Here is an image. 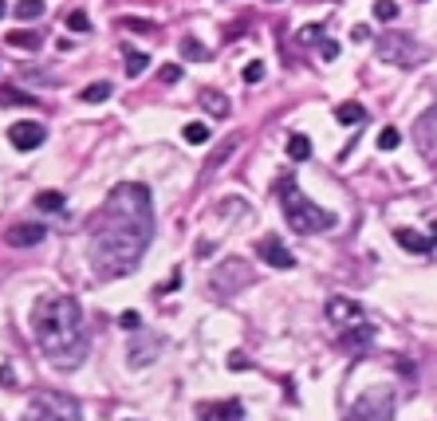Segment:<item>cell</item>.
I'll list each match as a JSON object with an SVG mask.
<instances>
[{
	"label": "cell",
	"instance_id": "13",
	"mask_svg": "<svg viewBox=\"0 0 437 421\" xmlns=\"http://www.w3.org/2000/svg\"><path fill=\"white\" fill-rule=\"evenodd\" d=\"M201 107H205L213 119H225V114H229V98L221 95V91H201Z\"/></svg>",
	"mask_w": 437,
	"mask_h": 421
},
{
	"label": "cell",
	"instance_id": "5",
	"mask_svg": "<svg viewBox=\"0 0 437 421\" xmlns=\"http://www.w3.org/2000/svg\"><path fill=\"white\" fill-rule=\"evenodd\" d=\"M327 319L335 323V331H359V327H370V319H366L363 303L347 300V295H335V300H327Z\"/></svg>",
	"mask_w": 437,
	"mask_h": 421
},
{
	"label": "cell",
	"instance_id": "6",
	"mask_svg": "<svg viewBox=\"0 0 437 421\" xmlns=\"http://www.w3.org/2000/svg\"><path fill=\"white\" fill-rule=\"evenodd\" d=\"M256 256H260L268 268H280V272L295 268V256L288 252V244L280 241V237H260V244H256Z\"/></svg>",
	"mask_w": 437,
	"mask_h": 421
},
{
	"label": "cell",
	"instance_id": "12",
	"mask_svg": "<svg viewBox=\"0 0 437 421\" xmlns=\"http://www.w3.org/2000/svg\"><path fill=\"white\" fill-rule=\"evenodd\" d=\"M335 122H343V126H359V122H366L363 103H339V107H335Z\"/></svg>",
	"mask_w": 437,
	"mask_h": 421
},
{
	"label": "cell",
	"instance_id": "36",
	"mask_svg": "<svg viewBox=\"0 0 437 421\" xmlns=\"http://www.w3.org/2000/svg\"><path fill=\"white\" fill-rule=\"evenodd\" d=\"M268 4H280V0H268Z\"/></svg>",
	"mask_w": 437,
	"mask_h": 421
},
{
	"label": "cell",
	"instance_id": "22",
	"mask_svg": "<svg viewBox=\"0 0 437 421\" xmlns=\"http://www.w3.org/2000/svg\"><path fill=\"white\" fill-rule=\"evenodd\" d=\"M182 55H185V60H197V63H201V60H209V51L201 48V44H197L194 36H185V40H182Z\"/></svg>",
	"mask_w": 437,
	"mask_h": 421
},
{
	"label": "cell",
	"instance_id": "10",
	"mask_svg": "<svg viewBox=\"0 0 437 421\" xmlns=\"http://www.w3.org/2000/svg\"><path fill=\"white\" fill-rule=\"evenodd\" d=\"M339 347L347 350V354H363V350L375 347V323L370 327H359V331H343L339 335Z\"/></svg>",
	"mask_w": 437,
	"mask_h": 421
},
{
	"label": "cell",
	"instance_id": "2",
	"mask_svg": "<svg viewBox=\"0 0 437 421\" xmlns=\"http://www.w3.org/2000/svg\"><path fill=\"white\" fill-rule=\"evenodd\" d=\"M32 331H36L40 354L60 366V370H75L87 359V323L83 307L71 295H51L40 300L32 311Z\"/></svg>",
	"mask_w": 437,
	"mask_h": 421
},
{
	"label": "cell",
	"instance_id": "24",
	"mask_svg": "<svg viewBox=\"0 0 437 421\" xmlns=\"http://www.w3.org/2000/svg\"><path fill=\"white\" fill-rule=\"evenodd\" d=\"M398 146H402V134L394 130V126L378 130V150H398Z\"/></svg>",
	"mask_w": 437,
	"mask_h": 421
},
{
	"label": "cell",
	"instance_id": "14",
	"mask_svg": "<svg viewBox=\"0 0 437 421\" xmlns=\"http://www.w3.org/2000/svg\"><path fill=\"white\" fill-rule=\"evenodd\" d=\"M288 157L291 162H307V157H311V138H307V134H291L288 138Z\"/></svg>",
	"mask_w": 437,
	"mask_h": 421
},
{
	"label": "cell",
	"instance_id": "19",
	"mask_svg": "<svg viewBox=\"0 0 437 421\" xmlns=\"http://www.w3.org/2000/svg\"><path fill=\"white\" fill-rule=\"evenodd\" d=\"M4 40H8V48H28V51L40 48V36H36V32H8Z\"/></svg>",
	"mask_w": 437,
	"mask_h": 421
},
{
	"label": "cell",
	"instance_id": "9",
	"mask_svg": "<svg viewBox=\"0 0 437 421\" xmlns=\"http://www.w3.org/2000/svg\"><path fill=\"white\" fill-rule=\"evenodd\" d=\"M44 237H48L44 225H12V229L4 232V241L12 244V248H36V244H44Z\"/></svg>",
	"mask_w": 437,
	"mask_h": 421
},
{
	"label": "cell",
	"instance_id": "27",
	"mask_svg": "<svg viewBox=\"0 0 437 421\" xmlns=\"http://www.w3.org/2000/svg\"><path fill=\"white\" fill-rule=\"evenodd\" d=\"M119 28H126V32H150L154 24H150V20H138V16H122Z\"/></svg>",
	"mask_w": 437,
	"mask_h": 421
},
{
	"label": "cell",
	"instance_id": "17",
	"mask_svg": "<svg viewBox=\"0 0 437 421\" xmlns=\"http://www.w3.org/2000/svg\"><path fill=\"white\" fill-rule=\"evenodd\" d=\"M154 359H158V343H150V347L130 343V366H142V362H154Z\"/></svg>",
	"mask_w": 437,
	"mask_h": 421
},
{
	"label": "cell",
	"instance_id": "23",
	"mask_svg": "<svg viewBox=\"0 0 437 421\" xmlns=\"http://www.w3.org/2000/svg\"><path fill=\"white\" fill-rule=\"evenodd\" d=\"M146 63L150 60H146L142 51H126V75H130V79H138V75L146 71Z\"/></svg>",
	"mask_w": 437,
	"mask_h": 421
},
{
	"label": "cell",
	"instance_id": "1",
	"mask_svg": "<svg viewBox=\"0 0 437 421\" xmlns=\"http://www.w3.org/2000/svg\"><path fill=\"white\" fill-rule=\"evenodd\" d=\"M154 237V201L150 189L138 181H122L107 193L103 209L91 225V268L103 280L130 276L146 256V244Z\"/></svg>",
	"mask_w": 437,
	"mask_h": 421
},
{
	"label": "cell",
	"instance_id": "25",
	"mask_svg": "<svg viewBox=\"0 0 437 421\" xmlns=\"http://www.w3.org/2000/svg\"><path fill=\"white\" fill-rule=\"evenodd\" d=\"M339 40H327V36H323V40H319V55H323V60H327V63H335V60H339Z\"/></svg>",
	"mask_w": 437,
	"mask_h": 421
},
{
	"label": "cell",
	"instance_id": "33",
	"mask_svg": "<svg viewBox=\"0 0 437 421\" xmlns=\"http://www.w3.org/2000/svg\"><path fill=\"white\" fill-rule=\"evenodd\" d=\"M173 79H182V71H178L173 63H166V67H162V83H173Z\"/></svg>",
	"mask_w": 437,
	"mask_h": 421
},
{
	"label": "cell",
	"instance_id": "3",
	"mask_svg": "<svg viewBox=\"0 0 437 421\" xmlns=\"http://www.w3.org/2000/svg\"><path fill=\"white\" fill-rule=\"evenodd\" d=\"M276 197H280V213L288 217V225L295 232H304V237H311V232H327L339 225V217L331 213V209H319L311 197H307L295 181L284 173V178L276 181Z\"/></svg>",
	"mask_w": 437,
	"mask_h": 421
},
{
	"label": "cell",
	"instance_id": "7",
	"mask_svg": "<svg viewBox=\"0 0 437 421\" xmlns=\"http://www.w3.org/2000/svg\"><path fill=\"white\" fill-rule=\"evenodd\" d=\"M197 418L201 421H244V402H237V397L201 402V406H197Z\"/></svg>",
	"mask_w": 437,
	"mask_h": 421
},
{
	"label": "cell",
	"instance_id": "4",
	"mask_svg": "<svg viewBox=\"0 0 437 421\" xmlns=\"http://www.w3.org/2000/svg\"><path fill=\"white\" fill-rule=\"evenodd\" d=\"M394 418V390L375 386L351 406V421H390Z\"/></svg>",
	"mask_w": 437,
	"mask_h": 421
},
{
	"label": "cell",
	"instance_id": "31",
	"mask_svg": "<svg viewBox=\"0 0 437 421\" xmlns=\"http://www.w3.org/2000/svg\"><path fill=\"white\" fill-rule=\"evenodd\" d=\"M119 323L126 327V331H134V327L142 323V315H138V311H122V315H119Z\"/></svg>",
	"mask_w": 437,
	"mask_h": 421
},
{
	"label": "cell",
	"instance_id": "11",
	"mask_svg": "<svg viewBox=\"0 0 437 421\" xmlns=\"http://www.w3.org/2000/svg\"><path fill=\"white\" fill-rule=\"evenodd\" d=\"M394 237H398V244L410 248V252H429V248H434V237H425V232H418V229H398Z\"/></svg>",
	"mask_w": 437,
	"mask_h": 421
},
{
	"label": "cell",
	"instance_id": "16",
	"mask_svg": "<svg viewBox=\"0 0 437 421\" xmlns=\"http://www.w3.org/2000/svg\"><path fill=\"white\" fill-rule=\"evenodd\" d=\"M44 0H16V20H36V16H44Z\"/></svg>",
	"mask_w": 437,
	"mask_h": 421
},
{
	"label": "cell",
	"instance_id": "30",
	"mask_svg": "<svg viewBox=\"0 0 437 421\" xmlns=\"http://www.w3.org/2000/svg\"><path fill=\"white\" fill-rule=\"evenodd\" d=\"M260 79H264V63L252 60L248 67H244V83H260Z\"/></svg>",
	"mask_w": 437,
	"mask_h": 421
},
{
	"label": "cell",
	"instance_id": "20",
	"mask_svg": "<svg viewBox=\"0 0 437 421\" xmlns=\"http://www.w3.org/2000/svg\"><path fill=\"white\" fill-rule=\"evenodd\" d=\"M185 142H189V146H201V142H209V126H205V122H189V126H185Z\"/></svg>",
	"mask_w": 437,
	"mask_h": 421
},
{
	"label": "cell",
	"instance_id": "34",
	"mask_svg": "<svg viewBox=\"0 0 437 421\" xmlns=\"http://www.w3.org/2000/svg\"><path fill=\"white\" fill-rule=\"evenodd\" d=\"M173 288H182V272H173V276L162 284V291H173Z\"/></svg>",
	"mask_w": 437,
	"mask_h": 421
},
{
	"label": "cell",
	"instance_id": "8",
	"mask_svg": "<svg viewBox=\"0 0 437 421\" xmlns=\"http://www.w3.org/2000/svg\"><path fill=\"white\" fill-rule=\"evenodd\" d=\"M44 138H48V130H44L40 122H16L12 130H8V142H12L20 154H28V150L44 146Z\"/></svg>",
	"mask_w": 437,
	"mask_h": 421
},
{
	"label": "cell",
	"instance_id": "29",
	"mask_svg": "<svg viewBox=\"0 0 437 421\" xmlns=\"http://www.w3.org/2000/svg\"><path fill=\"white\" fill-rule=\"evenodd\" d=\"M316 40H323V28L319 24H304L300 28V44H316Z\"/></svg>",
	"mask_w": 437,
	"mask_h": 421
},
{
	"label": "cell",
	"instance_id": "21",
	"mask_svg": "<svg viewBox=\"0 0 437 421\" xmlns=\"http://www.w3.org/2000/svg\"><path fill=\"white\" fill-rule=\"evenodd\" d=\"M375 20H382V24L398 20V4L394 0H375Z\"/></svg>",
	"mask_w": 437,
	"mask_h": 421
},
{
	"label": "cell",
	"instance_id": "15",
	"mask_svg": "<svg viewBox=\"0 0 437 421\" xmlns=\"http://www.w3.org/2000/svg\"><path fill=\"white\" fill-rule=\"evenodd\" d=\"M110 91H114V87H110L107 79H98V83L83 87V91H79V98H83V103H107V98H110Z\"/></svg>",
	"mask_w": 437,
	"mask_h": 421
},
{
	"label": "cell",
	"instance_id": "28",
	"mask_svg": "<svg viewBox=\"0 0 437 421\" xmlns=\"http://www.w3.org/2000/svg\"><path fill=\"white\" fill-rule=\"evenodd\" d=\"M67 28H71V32H91V16L87 12H71L67 16Z\"/></svg>",
	"mask_w": 437,
	"mask_h": 421
},
{
	"label": "cell",
	"instance_id": "32",
	"mask_svg": "<svg viewBox=\"0 0 437 421\" xmlns=\"http://www.w3.org/2000/svg\"><path fill=\"white\" fill-rule=\"evenodd\" d=\"M229 370H248V359H244L241 350H232L229 354Z\"/></svg>",
	"mask_w": 437,
	"mask_h": 421
},
{
	"label": "cell",
	"instance_id": "18",
	"mask_svg": "<svg viewBox=\"0 0 437 421\" xmlns=\"http://www.w3.org/2000/svg\"><path fill=\"white\" fill-rule=\"evenodd\" d=\"M36 209H44V213H55V209H63V193H60V189L36 193Z\"/></svg>",
	"mask_w": 437,
	"mask_h": 421
},
{
	"label": "cell",
	"instance_id": "35",
	"mask_svg": "<svg viewBox=\"0 0 437 421\" xmlns=\"http://www.w3.org/2000/svg\"><path fill=\"white\" fill-rule=\"evenodd\" d=\"M4 12H8V8H4V0H0V16H4Z\"/></svg>",
	"mask_w": 437,
	"mask_h": 421
},
{
	"label": "cell",
	"instance_id": "26",
	"mask_svg": "<svg viewBox=\"0 0 437 421\" xmlns=\"http://www.w3.org/2000/svg\"><path fill=\"white\" fill-rule=\"evenodd\" d=\"M237 142H241V138H229V142H221V146H217V154H213V162H209V169H217L221 162H225V157L237 150Z\"/></svg>",
	"mask_w": 437,
	"mask_h": 421
}]
</instances>
